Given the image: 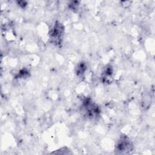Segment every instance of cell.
<instances>
[{"mask_svg":"<svg viewBox=\"0 0 155 155\" xmlns=\"http://www.w3.org/2000/svg\"><path fill=\"white\" fill-rule=\"evenodd\" d=\"M64 31L63 25L59 22H56L50 33V39L52 42L57 45L60 44L62 41Z\"/></svg>","mask_w":155,"mask_h":155,"instance_id":"obj_1","label":"cell"},{"mask_svg":"<svg viewBox=\"0 0 155 155\" xmlns=\"http://www.w3.org/2000/svg\"><path fill=\"white\" fill-rule=\"evenodd\" d=\"M133 144L130 139L126 136H122L116 145V150L120 153H127L132 150Z\"/></svg>","mask_w":155,"mask_h":155,"instance_id":"obj_2","label":"cell"}]
</instances>
